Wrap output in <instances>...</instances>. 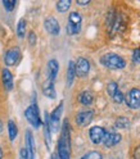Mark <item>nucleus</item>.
Wrapping results in <instances>:
<instances>
[{"mask_svg":"<svg viewBox=\"0 0 140 159\" xmlns=\"http://www.w3.org/2000/svg\"><path fill=\"white\" fill-rule=\"evenodd\" d=\"M93 117H94V111H91V109H89V111H82L76 116V122L78 126L85 127L93 121Z\"/></svg>","mask_w":140,"mask_h":159,"instance_id":"9d476101","label":"nucleus"},{"mask_svg":"<svg viewBox=\"0 0 140 159\" xmlns=\"http://www.w3.org/2000/svg\"><path fill=\"white\" fill-rule=\"evenodd\" d=\"M8 132H9V139L13 141L14 139L17 137V134H18V128H17V126H16V123L13 121L8 122Z\"/></svg>","mask_w":140,"mask_h":159,"instance_id":"aec40b11","label":"nucleus"},{"mask_svg":"<svg viewBox=\"0 0 140 159\" xmlns=\"http://www.w3.org/2000/svg\"><path fill=\"white\" fill-rule=\"evenodd\" d=\"M2 80H3V85L5 87L7 91H12L13 89V76L8 68H4L2 72Z\"/></svg>","mask_w":140,"mask_h":159,"instance_id":"2eb2a0df","label":"nucleus"},{"mask_svg":"<svg viewBox=\"0 0 140 159\" xmlns=\"http://www.w3.org/2000/svg\"><path fill=\"white\" fill-rule=\"evenodd\" d=\"M130 126V119L126 117H118L116 119V127L117 128H127Z\"/></svg>","mask_w":140,"mask_h":159,"instance_id":"4be33fe9","label":"nucleus"},{"mask_svg":"<svg viewBox=\"0 0 140 159\" xmlns=\"http://www.w3.org/2000/svg\"><path fill=\"white\" fill-rule=\"evenodd\" d=\"M44 27H45V30L49 34L54 35V36L61 32V26H59L58 21L54 17H48L45 19V22H44Z\"/></svg>","mask_w":140,"mask_h":159,"instance_id":"9b49d317","label":"nucleus"},{"mask_svg":"<svg viewBox=\"0 0 140 159\" xmlns=\"http://www.w3.org/2000/svg\"><path fill=\"white\" fill-rule=\"evenodd\" d=\"M90 71V63L87 59L85 58H80L77 63L75 64V72L77 77H85Z\"/></svg>","mask_w":140,"mask_h":159,"instance_id":"1a4fd4ad","label":"nucleus"},{"mask_svg":"<svg viewBox=\"0 0 140 159\" xmlns=\"http://www.w3.org/2000/svg\"><path fill=\"white\" fill-rule=\"evenodd\" d=\"M62 112H63V103L59 104L53 111V113L49 116V127H50L52 132H57L58 127H59V122H61Z\"/></svg>","mask_w":140,"mask_h":159,"instance_id":"39448f33","label":"nucleus"},{"mask_svg":"<svg viewBox=\"0 0 140 159\" xmlns=\"http://www.w3.org/2000/svg\"><path fill=\"white\" fill-rule=\"evenodd\" d=\"M117 90H118V86H117V84H116L114 81L109 82V84L107 85V93H108V95L113 96V95L116 94V91H117Z\"/></svg>","mask_w":140,"mask_h":159,"instance_id":"b1692460","label":"nucleus"},{"mask_svg":"<svg viewBox=\"0 0 140 159\" xmlns=\"http://www.w3.org/2000/svg\"><path fill=\"white\" fill-rule=\"evenodd\" d=\"M52 159H55V157H53V158H52Z\"/></svg>","mask_w":140,"mask_h":159,"instance_id":"473e14b6","label":"nucleus"},{"mask_svg":"<svg viewBox=\"0 0 140 159\" xmlns=\"http://www.w3.org/2000/svg\"><path fill=\"white\" fill-rule=\"evenodd\" d=\"M89 136H90V140L93 141V144H100L104 140L105 130L100 126H94V127L90 128Z\"/></svg>","mask_w":140,"mask_h":159,"instance_id":"423d86ee","label":"nucleus"},{"mask_svg":"<svg viewBox=\"0 0 140 159\" xmlns=\"http://www.w3.org/2000/svg\"><path fill=\"white\" fill-rule=\"evenodd\" d=\"M78 100H80V103L84 104V105H90L93 103V100H94V96H93V94L90 91H84V93L80 94Z\"/></svg>","mask_w":140,"mask_h":159,"instance_id":"f3484780","label":"nucleus"},{"mask_svg":"<svg viewBox=\"0 0 140 159\" xmlns=\"http://www.w3.org/2000/svg\"><path fill=\"white\" fill-rule=\"evenodd\" d=\"M0 159H3V149L0 146Z\"/></svg>","mask_w":140,"mask_h":159,"instance_id":"7c9ffc66","label":"nucleus"},{"mask_svg":"<svg viewBox=\"0 0 140 159\" xmlns=\"http://www.w3.org/2000/svg\"><path fill=\"white\" fill-rule=\"evenodd\" d=\"M17 35L21 39L25 37V35H26V21L25 19H19V22L17 25Z\"/></svg>","mask_w":140,"mask_h":159,"instance_id":"412c9836","label":"nucleus"},{"mask_svg":"<svg viewBox=\"0 0 140 159\" xmlns=\"http://www.w3.org/2000/svg\"><path fill=\"white\" fill-rule=\"evenodd\" d=\"M81 16L77 12H72L68 17V23H67V34L68 35H76L81 30Z\"/></svg>","mask_w":140,"mask_h":159,"instance_id":"7ed1b4c3","label":"nucleus"},{"mask_svg":"<svg viewBox=\"0 0 140 159\" xmlns=\"http://www.w3.org/2000/svg\"><path fill=\"white\" fill-rule=\"evenodd\" d=\"M100 63L104 67L111 68V69H122L126 66V62L124 61V58L117 54H113V53L104 54L100 58Z\"/></svg>","mask_w":140,"mask_h":159,"instance_id":"f03ea898","label":"nucleus"},{"mask_svg":"<svg viewBox=\"0 0 140 159\" xmlns=\"http://www.w3.org/2000/svg\"><path fill=\"white\" fill-rule=\"evenodd\" d=\"M16 2H12V0H4L3 2V5H4V8H5V11L7 12H12L13 9H14V7H16Z\"/></svg>","mask_w":140,"mask_h":159,"instance_id":"393cba45","label":"nucleus"},{"mask_svg":"<svg viewBox=\"0 0 140 159\" xmlns=\"http://www.w3.org/2000/svg\"><path fill=\"white\" fill-rule=\"evenodd\" d=\"M76 77V72H75V63L71 61L68 64V71H67V84L68 86H71L73 84V80Z\"/></svg>","mask_w":140,"mask_h":159,"instance_id":"a211bd4d","label":"nucleus"},{"mask_svg":"<svg viewBox=\"0 0 140 159\" xmlns=\"http://www.w3.org/2000/svg\"><path fill=\"white\" fill-rule=\"evenodd\" d=\"M58 71H59V64L55 59H50L48 63V80L49 81L54 82V80L57 78V75H58Z\"/></svg>","mask_w":140,"mask_h":159,"instance_id":"4468645a","label":"nucleus"},{"mask_svg":"<svg viewBox=\"0 0 140 159\" xmlns=\"http://www.w3.org/2000/svg\"><path fill=\"white\" fill-rule=\"evenodd\" d=\"M134 159H140V145L135 148V150H134Z\"/></svg>","mask_w":140,"mask_h":159,"instance_id":"c85d7f7f","label":"nucleus"},{"mask_svg":"<svg viewBox=\"0 0 140 159\" xmlns=\"http://www.w3.org/2000/svg\"><path fill=\"white\" fill-rule=\"evenodd\" d=\"M25 117L26 119L30 122V125H31L32 127L35 128H39L40 126H41V118H40V113H39V108L36 104H32L30 105L26 112H25Z\"/></svg>","mask_w":140,"mask_h":159,"instance_id":"20e7f679","label":"nucleus"},{"mask_svg":"<svg viewBox=\"0 0 140 159\" xmlns=\"http://www.w3.org/2000/svg\"><path fill=\"white\" fill-rule=\"evenodd\" d=\"M112 99H113V102L114 103H117V104H121L122 102H124V94L119 91V90H117L116 91V94L112 96Z\"/></svg>","mask_w":140,"mask_h":159,"instance_id":"a878e982","label":"nucleus"},{"mask_svg":"<svg viewBox=\"0 0 140 159\" xmlns=\"http://www.w3.org/2000/svg\"><path fill=\"white\" fill-rule=\"evenodd\" d=\"M68 119H64L62 135L58 143V157L59 159H71V132H69Z\"/></svg>","mask_w":140,"mask_h":159,"instance_id":"f257e3e1","label":"nucleus"},{"mask_svg":"<svg viewBox=\"0 0 140 159\" xmlns=\"http://www.w3.org/2000/svg\"><path fill=\"white\" fill-rule=\"evenodd\" d=\"M2 131H3V123H2V121H0V134H2Z\"/></svg>","mask_w":140,"mask_h":159,"instance_id":"2f4dec72","label":"nucleus"},{"mask_svg":"<svg viewBox=\"0 0 140 159\" xmlns=\"http://www.w3.org/2000/svg\"><path fill=\"white\" fill-rule=\"evenodd\" d=\"M28 40H30V45H35V43H36V35L34 32H31L28 35Z\"/></svg>","mask_w":140,"mask_h":159,"instance_id":"cd10ccee","label":"nucleus"},{"mask_svg":"<svg viewBox=\"0 0 140 159\" xmlns=\"http://www.w3.org/2000/svg\"><path fill=\"white\" fill-rule=\"evenodd\" d=\"M119 141H121V135L117 134V132H105L104 136V146L105 148H112L114 145H117Z\"/></svg>","mask_w":140,"mask_h":159,"instance_id":"ddd939ff","label":"nucleus"},{"mask_svg":"<svg viewBox=\"0 0 140 159\" xmlns=\"http://www.w3.org/2000/svg\"><path fill=\"white\" fill-rule=\"evenodd\" d=\"M43 93L45 96L50 98V99H54L55 98V89H54V82L49 81V80H46V81L44 82L43 85Z\"/></svg>","mask_w":140,"mask_h":159,"instance_id":"dca6fc26","label":"nucleus"},{"mask_svg":"<svg viewBox=\"0 0 140 159\" xmlns=\"http://www.w3.org/2000/svg\"><path fill=\"white\" fill-rule=\"evenodd\" d=\"M71 0H59L57 3V9L59 13H64L66 11H68L69 7H71Z\"/></svg>","mask_w":140,"mask_h":159,"instance_id":"6ab92c4d","label":"nucleus"},{"mask_svg":"<svg viewBox=\"0 0 140 159\" xmlns=\"http://www.w3.org/2000/svg\"><path fill=\"white\" fill-rule=\"evenodd\" d=\"M133 58H134V61H135L136 63H140V49H136V50L134 52Z\"/></svg>","mask_w":140,"mask_h":159,"instance_id":"bb28decb","label":"nucleus"},{"mask_svg":"<svg viewBox=\"0 0 140 159\" xmlns=\"http://www.w3.org/2000/svg\"><path fill=\"white\" fill-rule=\"evenodd\" d=\"M81 159H103V158H102V155H100V153H99V152L93 150V152L86 153Z\"/></svg>","mask_w":140,"mask_h":159,"instance_id":"5701e85b","label":"nucleus"},{"mask_svg":"<svg viewBox=\"0 0 140 159\" xmlns=\"http://www.w3.org/2000/svg\"><path fill=\"white\" fill-rule=\"evenodd\" d=\"M126 104L133 109L140 108V90L139 89H133V90L128 91L126 96Z\"/></svg>","mask_w":140,"mask_h":159,"instance_id":"6e6552de","label":"nucleus"},{"mask_svg":"<svg viewBox=\"0 0 140 159\" xmlns=\"http://www.w3.org/2000/svg\"><path fill=\"white\" fill-rule=\"evenodd\" d=\"M90 2H87V0H86V2H77V4L78 5H87Z\"/></svg>","mask_w":140,"mask_h":159,"instance_id":"c756f323","label":"nucleus"},{"mask_svg":"<svg viewBox=\"0 0 140 159\" xmlns=\"http://www.w3.org/2000/svg\"><path fill=\"white\" fill-rule=\"evenodd\" d=\"M19 59H21V50H19V48H12L9 49L5 54V58H4V62L7 66H16Z\"/></svg>","mask_w":140,"mask_h":159,"instance_id":"0eeeda50","label":"nucleus"},{"mask_svg":"<svg viewBox=\"0 0 140 159\" xmlns=\"http://www.w3.org/2000/svg\"><path fill=\"white\" fill-rule=\"evenodd\" d=\"M26 152L28 159H35V144H34V136L32 132L27 130L26 131Z\"/></svg>","mask_w":140,"mask_h":159,"instance_id":"f8f14e48","label":"nucleus"}]
</instances>
